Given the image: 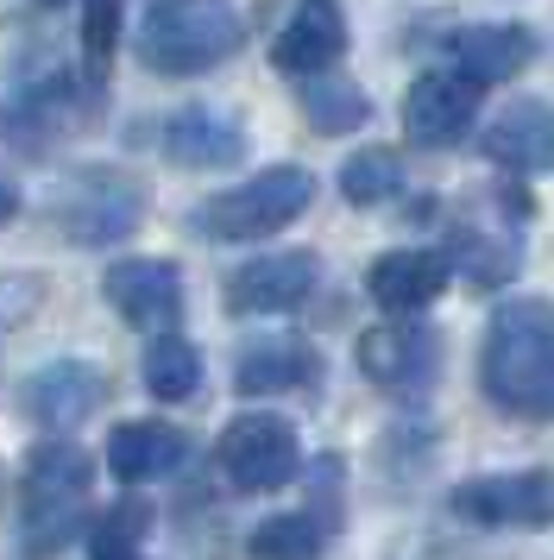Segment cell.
I'll return each instance as SVG.
<instances>
[{
    "instance_id": "2e32d148",
    "label": "cell",
    "mask_w": 554,
    "mask_h": 560,
    "mask_svg": "<svg viewBox=\"0 0 554 560\" xmlns=\"http://www.w3.org/2000/svg\"><path fill=\"white\" fill-rule=\"evenodd\" d=\"M322 378V353L297 340V334H272V340H252L240 365H233V384L240 397H277V390H309Z\"/></svg>"
},
{
    "instance_id": "7c38bea8",
    "label": "cell",
    "mask_w": 554,
    "mask_h": 560,
    "mask_svg": "<svg viewBox=\"0 0 554 560\" xmlns=\"http://www.w3.org/2000/svg\"><path fill=\"white\" fill-rule=\"evenodd\" d=\"M101 290H107L114 315L132 328H171L183 315V278L171 258H120V265H107Z\"/></svg>"
},
{
    "instance_id": "44dd1931",
    "label": "cell",
    "mask_w": 554,
    "mask_h": 560,
    "mask_svg": "<svg viewBox=\"0 0 554 560\" xmlns=\"http://www.w3.org/2000/svg\"><path fill=\"white\" fill-rule=\"evenodd\" d=\"M302 120L322 132V139H341V132H359L372 120V102H366L359 82L341 77V70L327 63L315 77H302Z\"/></svg>"
},
{
    "instance_id": "277c9868",
    "label": "cell",
    "mask_w": 554,
    "mask_h": 560,
    "mask_svg": "<svg viewBox=\"0 0 554 560\" xmlns=\"http://www.w3.org/2000/svg\"><path fill=\"white\" fill-rule=\"evenodd\" d=\"M146 208V183L132 171H114V164H82L50 189V214L76 246H120L126 233H139Z\"/></svg>"
},
{
    "instance_id": "6da1fadb",
    "label": "cell",
    "mask_w": 554,
    "mask_h": 560,
    "mask_svg": "<svg viewBox=\"0 0 554 560\" xmlns=\"http://www.w3.org/2000/svg\"><path fill=\"white\" fill-rule=\"evenodd\" d=\"M478 384L504 416L554 422V303L549 296H517L492 315Z\"/></svg>"
},
{
    "instance_id": "83f0119b",
    "label": "cell",
    "mask_w": 554,
    "mask_h": 560,
    "mask_svg": "<svg viewBox=\"0 0 554 560\" xmlns=\"http://www.w3.org/2000/svg\"><path fill=\"white\" fill-rule=\"evenodd\" d=\"M45 7H57V0H45Z\"/></svg>"
},
{
    "instance_id": "d6986e66",
    "label": "cell",
    "mask_w": 554,
    "mask_h": 560,
    "mask_svg": "<svg viewBox=\"0 0 554 560\" xmlns=\"http://www.w3.org/2000/svg\"><path fill=\"white\" fill-rule=\"evenodd\" d=\"M448 57H453V70H466L478 89L485 82H510L535 63V32L529 26H460V32H448Z\"/></svg>"
},
{
    "instance_id": "603a6c76",
    "label": "cell",
    "mask_w": 554,
    "mask_h": 560,
    "mask_svg": "<svg viewBox=\"0 0 554 560\" xmlns=\"http://www.w3.org/2000/svg\"><path fill=\"white\" fill-rule=\"evenodd\" d=\"M151 516H158V510H151L146 498H120V504L95 510V523H89V555H101V560H132L139 548H146Z\"/></svg>"
},
{
    "instance_id": "ac0fdd59",
    "label": "cell",
    "mask_w": 554,
    "mask_h": 560,
    "mask_svg": "<svg viewBox=\"0 0 554 560\" xmlns=\"http://www.w3.org/2000/svg\"><path fill=\"white\" fill-rule=\"evenodd\" d=\"M347 57V20L327 7V0H309L302 13H290V26L272 38V63L284 77H315L327 63Z\"/></svg>"
},
{
    "instance_id": "9a60e30c",
    "label": "cell",
    "mask_w": 554,
    "mask_h": 560,
    "mask_svg": "<svg viewBox=\"0 0 554 560\" xmlns=\"http://www.w3.org/2000/svg\"><path fill=\"white\" fill-rule=\"evenodd\" d=\"M164 158L176 171H227L246 158V127L227 107H176L164 127Z\"/></svg>"
},
{
    "instance_id": "ffe728a7",
    "label": "cell",
    "mask_w": 554,
    "mask_h": 560,
    "mask_svg": "<svg viewBox=\"0 0 554 560\" xmlns=\"http://www.w3.org/2000/svg\"><path fill=\"white\" fill-rule=\"evenodd\" d=\"M366 290L384 315H416L448 290V258L441 253H384L366 271Z\"/></svg>"
},
{
    "instance_id": "4316f807",
    "label": "cell",
    "mask_w": 554,
    "mask_h": 560,
    "mask_svg": "<svg viewBox=\"0 0 554 560\" xmlns=\"http://www.w3.org/2000/svg\"><path fill=\"white\" fill-rule=\"evenodd\" d=\"M13 214H20V189H13V183L0 177V228H7Z\"/></svg>"
},
{
    "instance_id": "484cf974",
    "label": "cell",
    "mask_w": 554,
    "mask_h": 560,
    "mask_svg": "<svg viewBox=\"0 0 554 560\" xmlns=\"http://www.w3.org/2000/svg\"><path fill=\"white\" fill-rule=\"evenodd\" d=\"M120 7L126 0H82V63L89 70H107V57L120 45Z\"/></svg>"
},
{
    "instance_id": "5b68a950",
    "label": "cell",
    "mask_w": 554,
    "mask_h": 560,
    "mask_svg": "<svg viewBox=\"0 0 554 560\" xmlns=\"http://www.w3.org/2000/svg\"><path fill=\"white\" fill-rule=\"evenodd\" d=\"M485 208L492 214H460L448 233V265H460V278L473 283V290H498V283L517 278V265H523V228L535 202H529L523 183H492L485 189Z\"/></svg>"
},
{
    "instance_id": "8992f818",
    "label": "cell",
    "mask_w": 554,
    "mask_h": 560,
    "mask_svg": "<svg viewBox=\"0 0 554 560\" xmlns=\"http://www.w3.org/2000/svg\"><path fill=\"white\" fill-rule=\"evenodd\" d=\"M315 202V177L302 164H272L240 189H221L196 208V233L208 240H272Z\"/></svg>"
},
{
    "instance_id": "3957f363",
    "label": "cell",
    "mask_w": 554,
    "mask_h": 560,
    "mask_svg": "<svg viewBox=\"0 0 554 560\" xmlns=\"http://www.w3.org/2000/svg\"><path fill=\"white\" fill-rule=\"evenodd\" d=\"M95 491V459L82 454L76 441H45L25 454L20 472V516H25V541L32 548H64L82 523V504Z\"/></svg>"
},
{
    "instance_id": "4fadbf2b",
    "label": "cell",
    "mask_w": 554,
    "mask_h": 560,
    "mask_svg": "<svg viewBox=\"0 0 554 560\" xmlns=\"http://www.w3.org/2000/svg\"><path fill=\"white\" fill-rule=\"evenodd\" d=\"M485 158L498 164V171H510V177H549L554 171V102H542V95H523V102H510L485 127Z\"/></svg>"
},
{
    "instance_id": "ba28073f",
    "label": "cell",
    "mask_w": 554,
    "mask_h": 560,
    "mask_svg": "<svg viewBox=\"0 0 554 560\" xmlns=\"http://www.w3.org/2000/svg\"><path fill=\"white\" fill-rule=\"evenodd\" d=\"M448 510L478 529H554V472H498L453 485Z\"/></svg>"
},
{
    "instance_id": "5bb4252c",
    "label": "cell",
    "mask_w": 554,
    "mask_h": 560,
    "mask_svg": "<svg viewBox=\"0 0 554 560\" xmlns=\"http://www.w3.org/2000/svg\"><path fill=\"white\" fill-rule=\"evenodd\" d=\"M315 253H272V258H252L227 278V308L233 315H284L297 308L309 290H315Z\"/></svg>"
},
{
    "instance_id": "d4e9b609",
    "label": "cell",
    "mask_w": 554,
    "mask_h": 560,
    "mask_svg": "<svg viewBox=\"0 0 554 560\" xmlns=\"http://www.w3.org/2000/svg\"><path fill=\"white\" fill-rule=\"evenodd\" d=\"M327 541L322 516L315 510H284V516H265L258 529H252V555H315Z\"/></svg>"
},
{
    "instance_id": "52a82bcc",
    "label": "cell",
    "mask_w": 554,
    "mask_h": 560,
    "mask_svg": "<svg viewBox=\"0 0 554 560\" xmlns=\"http://www.w3.org/2000/svg\"><path fill=\"white\" fill-rule=\"evenodd\" d=\"M215 466L233 491H277L302 472V441L284 416H233L215 441Z\"/></svg>"
},
{
    "instance_id": "8fae6325",
    "label": "cell",
    "mask_w": 554,
    "mask_h": 560,
    "mask_svg": "<svg viewBox=\"0 0 554 560\" xmlns=\"http://www.w3.org/2000/svg\"><path fill=\"white\" fill-rule=\"evenodd\" d=\"M478 114V82L466 70H428L403 95V132L416 145H460Z\"/></svg>"
},
{
    "instance_id": "e0dca14e",
    "label": "cell",
    "mask_w": 554,
    "mask_h": 560,
    "mask_svg": "<svg viewBox=\"0 0 554 560\" xmlns=\"http://www.w3.org/2000/svg\"><path fill=\"white\" fill-rule=\"evenodd\" d=\"M183 459H189V434L171 429V422H120L107 434V472L120 485L171 479Z\"/></svg>"
},
{
    "instance_id": "7402d4cb",
    "label": "cell",
    "mask_w": 554,
    "mask_h": 560,
    "mask_svg": "<svg viewBox=\"0 0 554 560\" xmlns=\"http://www.w3.org/2000/svg\"><path fill=\"white\" fill-rule=\"evenodd\" d=\"M139 378H146V390L158 397V404H189L201 390V353L183 340V334L158 328V340L146 347V359H139Z\"/></svg>"
},
{
    "instance_id": "9c48e42d",
    "label": "cell",
    "mask_w": 554,
    "mask_h": 560,
    "mask_svg": "<svg viewBox=\"0 0 554 560\" xmlns=\"http://www.w3.org/2000/svg\"><path fill=\"white\" fill-rule=\"evenodd\" d=\"M359 372L378 384V390H391V397H428V384L441 378V340L435 328L423 322H384V328L359 334Z\"/></svg>"
},
{
    "instance_id": "7a4b0ae2",
    "label": "cell",
    "mask_w": 554,
    "mask_h": 560,
    "mask_svg": "<svg viewBox=\"0 0 554 560\" xmlns=\"http://www.w3.org/2000/svg\"><path fill=\"white\" fill-rule=\"evenodd\" d=\"M246 20L233 0H158L139 32V57L158 77H201L240 51Z\"/></svg>"
},
{
    "instance_id": "30bf717a",
    "label": "cell",
    "mask_w": 554,
    "mask_h": 560,
    "mask_svg": "<svg viewBox=\"0 0 554 560\" xmlns=\"http://www.w3.org/2000/svg\"><path fill=\"white\" fill-rule=\"evenodd\" d=\"M101 404H107V378H101L89 359H57L45 372H32L25 390H20L25 422H38V429H50V434L82 429Z\"/></svg>"
},
{
    "instance_id": "cb8c5ba5",
    "label": "cell",
    "mask_w": 554,
    "mask_h": 560,
    "mask_svg": "<svg viewBox=\"0 0 554 560\" xmlns=\"http://www.w3.org/2000/svg\"><path fill=\"white\" fill-rule=\"evenodd\" d=\"M397 189H403V158L391 152V145L353 152L347 164H341V196H347L353 208H378V202H391Z\"/></svg>"
}]
</instances>
